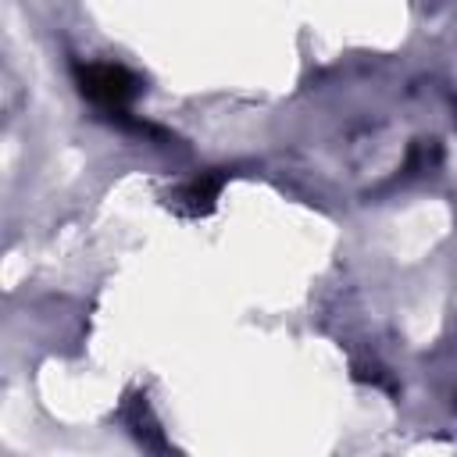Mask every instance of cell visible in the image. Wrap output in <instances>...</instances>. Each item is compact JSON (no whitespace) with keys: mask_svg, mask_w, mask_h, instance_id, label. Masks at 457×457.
Returning a JSON list of instances; mask_svg holds the SVG:
<instances>
[{"mask_svg":"<svg viewBox=\"0 0 457 457\" xmlns=\"http://www.w3.org/2000/svg\"><path fill=\"white\" fill-rule=\"evenodd\" d=\"M353 375H357V382H368V386H375V389H386L389 396H396L400 393V386L378 368V364H364V368H353Z\"/></svg>","mask_w":457,"mask_h":457,"instance_id":"obj_5","label":"cell"},{"mask_svg":"<svg viewBox=\"0 0 457 457\" xmlns=\"http://www.w3.org/2000/svg\"><path fill=\"white\" fill-rule=\"evenodd\" d=\"M125 418H129V425H132V436H136L143 446H164L161 428H157V421H154V414H150V407H146V396H132Z\"/></svg>","mask_w":457,"mask_h":457,"instance_id":"obj_3","label":"cell"},{"mask_svg":"<svg viewBox=\"0 0 457 457\" xmlns=\"http://www.w3.org/2000/svg\"><path fill=\"white\" fill-rule=\"evenodd\" d=\"M228 175L211 168V171H200L186 182H179L171 193H168V207L179 211L182 218H207L214 207H218V196L225 189Z\"/></svg>","mask_w":457,"mask_h":457,"instance_id":"obj_2","label":"cell"},{"mask_svg":"<svg viewBox=\"0 0 457 457\" xmlns=\"http://www.w3.org/2000/svg\"><path fill=\"white\" fill-rule=\"evenodd\" d=\"M439 161V143L436 139H418L407 154V171H418V168H432Z\"/></svg>","mask_w":457,"mask_h":457,"instance_id":"obj_4","label":"cell"},{"mask_svg":"<svg viewBox=\"0 0 457 457\" xmlns=\"http://www.w3.org/2000/svg\"><path fill=\"white\" fill-rule=\"evenodd\" d=\"M75 86L93 107H100L111 118H125L129 104L139 93V79L125 64H114V61H82V64H75Z\"/></svg>","mask_w":457,"mask_h":457,"instance_id":"obj_1","label":"cell"}]
</instances>
